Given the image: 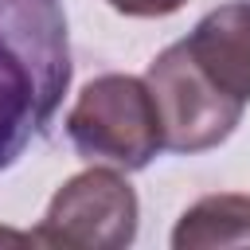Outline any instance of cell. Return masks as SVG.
I'll list each match as a JSON object with an SVG mask.
<instances>
[{
	"instance_id": "6da1fadb",
	"label": "cell",
	"mask_w": 250,
	"mask_h": 250,
	"mask_svg": "<svg viewBox=\"0 0 250 250\" xmlns=\"http://www.w3.org/2000/svg\"><path fill=\"white\" fill-rule=\"evenodd\" d=\"M70 86V39L59 0H0V172L55 121Z\"/></svg>"
},
{
	"instance_id": "7a4b0ae2",
	"label": "cell",
	"mask_w": 250,
	"mask_h": 250,
	"mask_svg": "<svg viewBox=\"0 0 250 250\" xmlns=\"http://www.w3.org/2000/svg\"><path fill=\"white\" fill-rule=\"evenodd\" d=\"M66 137L86 160H102L125 172H141L164 148L156 102L145 78L98 74L82 86L66 113Z\"/></svg>"
},
{
	"instance_id": "3957f363",
	"label": "cell",
	"mask_w": 250,
	"mask_h": 250,
	"mask_svg": "<svg viewBox=\"0 0 250 250\" xmlns=\"http://www.w3.org/2000/svg\"><path fill=\"white\" fill-rule=\"evenodd\" d=\"M145 86L156 102L160 141L172 152H207V148L223 145L234 133V125L242 121L246 102L219 90L203 74V66L191 59L184 39L164 47L148 62Z\"/></svg>"
},
{
	"instance_id": "277c9868",
	"label": "cell",
	"mask_w": 250,
	"mask_h": 250,
	"mask_svg": "<svg viewBox=\"0 0 250 250\" xmlns=\"http://www.w3.org/2000/svg\"><path fill=\"white\" fill-rule=\"evenodd\" d=\"M137 219L141 207L129 180L117 168H86L55 191L39 230L31 234L39 246L121 250L137 238Z\"/></svg>"
},
{
	"instance_id": "5b68a950",
	"label": "cell",
	"mask_w": 250,
	"mask_h": 250,
	"mask_svg": "<svg viewBox=\"0 0 250 250\" xmlns=\"http://www.w3.org/2000/svg\"><path fill=\"white\" fill-rule=\"evenodd\" d=\"M184 43L219 90L250 102V0L211 8Z\"/></svg>"
},
{
	"instance_id": "8992f818",
	"label": "cell",
	"mask_w": 250,
	"mask_h": 250,
	"mask_svg": "<svg viewBox=\"0 0 250 250\" xmlns=\"http://www.w3.org/2000/svg\"><path fill=\"white\" fill-rule=\"evenodd\" d=\"M176 250H199V246H250V195H203L191 203L176 230H172Z\"/></svg>"
},
{
	"instance_id": "52a82bcc",
	"label": "cell",
	"mask_w": 250,
	"mask_h": 250,
	"mask_svg": "<svg viewBox=\"0 0 250 250\" xmlns=\"http://www.w3.org/2000/svg\"><path fill=\"white\" fill-rule=\"evenodd\" d=\"M113 12L121 16H137V20H152V16H172L180 12L188 0H105Z\"/></svg>"
},
{
	"instance_id": "ba28073f",
	"label": "cell",
	"mask_w": 250,
	"mask_h": 250,
	"mask_svg": "<svg viewBox=\"0 0 250 250\" xmlns=\"http://www.w3.org/2000/svg\"><path fill=\"white\" fill-rule=\"evenodd\" d=\"M0 242H23V246H39L35 234H16V230H0Z\"/></svg>"
}]
</instances>
